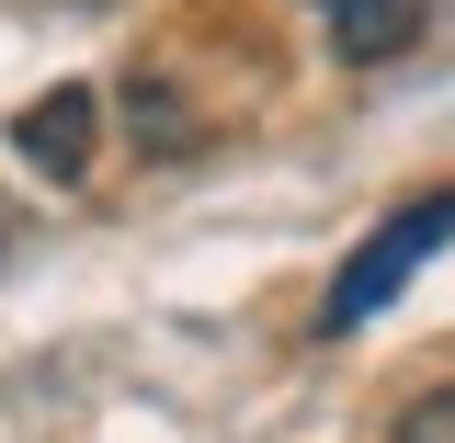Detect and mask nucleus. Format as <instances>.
Listing matches in <instances>:
<instances>
[{
    "mask_svg": "<svg viewBox=\"0 0 455 443\" xmlns=\"http://www.w3.org/2000/svg\"><path fill=\"white\" fill-rule=\"evenodd\" d=\"M444 239H455V194H433V205L387 217L376 239H364V250H353V262H341V284H331V330H364V319H376V307H387V296L421 273Z\"/></svg>",
    "mask_w": 455,
    "mask_h": 443,
    "instance_id": "1",
    "label": "nucleus"
},
{
    "mask_svg": "<svg viewBox=\"0 0 455 443\" xmlns=\"http://www.w3.org/2000/svg\"><path fill=\"white\" fill-rule=\"evenodd\" d=\"M92 137H103V114H92V91H80V80L12 114V148L46 170V182H92Z\"/></svg>",
    "mask_w": 455,
    "mask_h": 443,
    "instance_id": "2",
    "label": "nucleus"
},
{
    "mask_svg": "<svg viewBox=\"0 0 455 443\" xmlns=\"http://www.w3.org/2000/svg\"><path fill=\"white\" fill-rule=\"evenodd\" d=\"M331 12V46L353 57V68H376V57L421 46V0H319Z\"/></svg>",
    "mask_w": 455,
    "mask_h": 443,
    "instance_id": "3",
    "label": "nucleus"
},
{
    "mask_svg": "<svg viewBox=\"0 0 455 443\" xmlns=\"http://www.w3.org/2000/svg\"><path fill=\"white\" fill-rule=\"evenodd\" d=\"M398 443H455V387L410 398V409H398Z\"/></svg>",
    "mask_w": 455,
    "mask_h": 443,
    "instance_id": "4",
    "label": "nucleus"
}]
</instances>
